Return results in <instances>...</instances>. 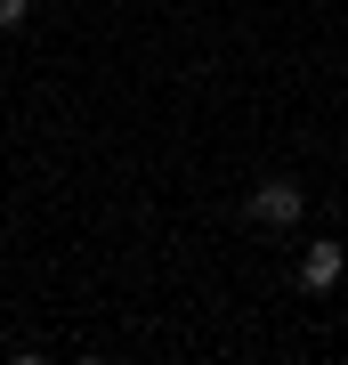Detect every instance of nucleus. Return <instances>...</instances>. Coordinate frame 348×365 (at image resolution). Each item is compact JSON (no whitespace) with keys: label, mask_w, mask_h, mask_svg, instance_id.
Returning <instances> with one entry per match:
<instances>
[{"label":"nucleus","mask_w":348,"mask_h":365,"mask_svg":"<svg viewBox=\"0 0 348 365\" xmlns=\"http://www.w3.org/2000/svg\"><path fill=\"white\" fill-rule=\"evenodd\" d=\"M25 16H33V0H0V33H16Z\"/></svg>","instance_id":"obj_3"},{"label":"nucleus","mask_w":348,"mask_h":365,"mask_svg":"<svg viewBox=\"0 0 348 365\" xmlns=\"http://www.w3.org/2000/svg\"><path fill=\"white\" fill-rule=\"evenodd\" d=\"M340 268H348V252H340V244H308V260H300V284H308V292H332V284H340Z\"/></svg>","instance_id":"obj_2"},{"label":"nucleus","mask_w":348,"mask_h":365,"mask_svg":"<svg viewBox=\"0 0 348 365\" xmlns=\"http://www.w3.org/2000/svg\"><path fill=\"white\" fill-rule=\"evenodd\" d=\"M243 211H251V227H292V220H300V211H308V195H300V187H292V179H259Z\"/></svg>","instance_id":"obj_1"}]
</instances>
